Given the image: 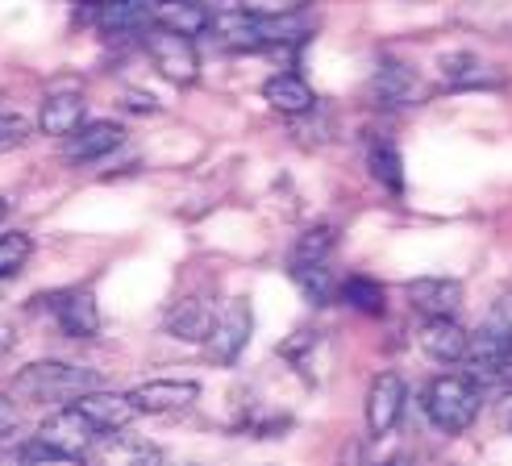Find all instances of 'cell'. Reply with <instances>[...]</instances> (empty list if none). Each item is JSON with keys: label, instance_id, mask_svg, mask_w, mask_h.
<instances>
[{"label": "cell", "instance_id": "1", "mask_svg": "<svg viewBox=\"0 0 512 466\" xmlns=\"http://www.w3.org/2000/svg\"><path fill=\"white\" fill-rule=\"evenodd\" d=\"M92 387H100V375L80 362H59V358H42L30 362L13 375V392L30 404H75L88 396Z\"/></svg>", "mask_w": 512, "mask_h": 466}, {"label": "cell", "instance_id": "2", "mask_svg": "<svg viewBox=\"0 0 512 466\" xmlns=\"http://www.w3.org/2000/svg\"><path fill=\"white\" fill-rule=\"evenodd\" d=\"M421 408H425V417H429L433 429H442V433H467L479 421L483 387L471 375H438V379L425 387Z\"/></svg>", "mask_w": 512, "mask_h": 466}, {"label": "cell", "instance_id": "3", "mask_svg": "<svg viewBox=\"0 0 512 466\" xmlns=\"http://www.w3.org/2000/svg\"><path fill=\"white\" fill-rule=\"evenodd\" d=\"M146 50H150V63L159 67V75H163L167 84H175V88L196 84L200 59H196V46H192L188 34H175V30H163V25H155V30L146 34Z\"/></svg>", "mask_w": 512, "mask_h": 466}, {"label": "cell", "instance_id": "4", "mask_svg": "<svg viewBox=\"0 0 512 466\" xmlns=\"http://www.w3.org/2000/svg\"><path fill=\"white\" fill-rule=\"evenodd\" d=\"M38 313H50L55 325L75 342H88L100 333V308H96V296L84 292V288H71V292H50V296H38Z\"/></svg>", "mask_w": 512, "mask_h": 466}, {"label": "cell", "instance_id": "5", "mask_svg": "<svg viewBox=\"0 0 512 466\" xmlns=\"http://www.w3.org/2000/svg\"><path fill=\"white\" fill-rule=\"evenodd\" d=\"M38 437H46L50 446L67 450L71 458H84V454H92L100 446V437L105 433L96 429V421L80 404H59V412H50V417L38 425Z\"/></svg>", "mask_w": 512, "mask_h": 466}, {"label": "cell", "instance_id": "6", "mask_svg": "<svg viewBox=\"0 0 512 466\" xmlns=\"http://www.w3.org/2000/svg\"><path fill=\"white\" fill-rule=\"evenodd\" d=\"M250 333H254V313L246 300H234L225 313L213 321V333L204 338V354H209L213 367H234L242 358V350L250 346Z\"/></svg>", "mask_w": 512, "mask_h": 466}, {"label": "cell", "instance_id": "7", "mask_svg": "<svg viewBox=\"0 0 512 466\" xmlns=\"http://www.w3.org/2000/svg\"><path fill=\"white\" fill-rule=\"evenodd\" d=\"M404 400H408V387L396 371L375 375L371 387H367V433L388 437L404 417Z\"/></svg>", "mask_w": 512, "mask_h": 466}, {"label": "cell", "instance_id": "8", "mask_svg": "<svg viewBox=\"0 0 512 466\" xmlns=\"http://www.w3.org/2000/svg\"><path fill=\"white\" fill-rule=\"evenodd\" d=\"M130 400L146 417H171V412H184L200 400V383L196 379H150L134 387Z\"/></svg>", "mask_w": 512, "mask_h": 466}, {"label": "cell", "instance_id": "9", "mask_svg": "<svg viewBox=\"0 0 512 466\" xmlns=\"http://www.w3.org/2000/svg\"><path fill=\"white\" fill-rule=\"evenodd\" d=\"M404 296L425 317H454L458 304H463V283L446 275H425V279H408Z\"/></svg>", "mask_w": 512, "mask_h": 466}, {"label": "cell", "instance_id": "10", "mask_svg": "<svg viewBox=\"0 0 512 466\" xmlns=\"http://www.w3.org/2000/svg\"><path fill=\"white\" fill-rule=\"evenodd\" d=\"M417 346L433 358V362H463L467 358V346H471V333L458 325L454 317H425L421 329H417Z\"/></svg>", "mask_w": 512, "mask_h": 466}, {"label": "cell", "instance_id": "11", "mask_svg": "<svg viewBox=\"0 0 512 466\" xmlns=\"http://www.w3.org/2000/svg\"><path fill=\"white\" fill-rule=\"evenodd\" d=\"M263 100L279 117H309L317 109V92L300 71H275L263 84Z\"/></svg>", "mask_w": 512, "mask_h": 466}, {"label": "cell", "instance_id": "12", "mask_svg": "<svg viewBox=\"0 0 512 466\" xmlns=\"http://www.w3.org/2000/svg\"><path fill=\"white\" fill-rule=\"evenodd\" d=\"M84 125V96L80 88H55L46 92L42 109H38V129L46 138H67Z\"/></svg>", "mask_w": 512, "mask_h": 466}, {"label": "cell", "instance_id": "13", "mask_svg": "<svg viewBox=\"0 0 512 466\" xmlns=\"http://www.w3.org/2000/svg\"><path fill=\"white\" fill-rule=\"evenodd\" d=\"M75 404L88 412V417L96 421V429L105 433V437H113V433H121V429H130V421L138 417V408H134L130 392H105V387H92V392L80 396Z\"/></svg>", "mask_w": 512, "mask_h": 466}, {"label": "cell", "instance_id": "14", "mask_svg": "<svg viewBox=\"0 0 512 466\" xmlns=\"http://www.w3.org/2000/svg\"><path fill=\"white\" fill-rule=\"evenodd\" d=\"M125 142V129L117 121H84L75 134H67V159L71 163H96Z\"/></svg>", "mask_w": 512, "mask_h": 466}, {"label": "cell", "instance_id": "15", "mask_svg": "<svg viewBox=\"0 0 512 466\" xmlns=\"http://www.w3.org/2000/svg\"><path fill=\"white\" fill-rule=\"evenodd\" d=\"M92 21L105 34H142L155 25V9H150V0H96Z\"/></svg>", "mask_w": 512, "mask_h": 466}, {"label": "cell", "instance_id": "16", "mask_svg": "<svg viewBox=\"0 0 512 466\" xmlns=\"http://www.w3.org/2000/svg\"><path fill=\"white\" fill-rule=\"evenodd\" d=\"M213 304L209 300H200V296H188V300H179L171 308V317H167V333L175 342H192V346H204V338L213 333Z\"/></svg>", "mask_w": 512, "mask_h": 466}, {"label": "cell", "instance_id": "17", "mask_svg": "<svg viewBox=\"0 0 512 466\" xmlns=\"http://www.w3.org/2000/svg\"><path fill=\"white\" fill-rule=\"evenodd\" d=\"M442 84L450 92H467V88H504V71L492 63H479L475 55H450L442 59Z\"/></svg>", "mask_w": 512, "mask_h": 466}, {"label": "cell", "instance_id": "18", "mask_svg": "<svg viewBox=\"0 0 512 466\" xmlns=\"http://www.w3.org/2000/svg\"><path fill=\"white\" fill-rule=\"evenodd\" d=\"M155 25H163V30H175V34H204L213 25V13L200 5V0H155Z\"/></svg>", "mask_w": 512, "mask_h": 466}, {"label": "cell", "instance_id": "19", "mask_svg": "<svg viewBox=\"0 0 512 466\" xmlns=\"http://www.w3.org/2000/svg\"><path fill=\"white\" fill-rule=\"evenodd\" d=\"M375 92L388 100V105H417V100L425 96V88H421V80H417V71L413 67H404V63H379V71H375Z\"/></svg>", "mask_w": 512, "mask_h": 466}, {"label": "cell", "instance_id": "20", "mask_svg": "<svg viewBox=\"0 0 512 466\" xmlns=\"http://www.w3.org/2000/svg\"><path fill=\"white\" fill-rule=\"evenodd\" d=\"M334 246H338L334 225H313V229H304L300 242L292 246V267H300V263H325V258L334 254Z\"/></svg>", "mask_w": 512, "mask_h": 466}, {"label": "cell", "instance_id": "21", "mask_svg": "<svg viewBox=\"0 0 512 466\" xmlns=\"http://www.w3.org/2000/svg\"><path fill=\"white\" fill-rule=\"evenodd\" d=\"M292 279H296V288L309 296V304H329V300H334L329 258H325V263H300V267H292Z\"/></svg>", "mask_w": 512, "mask_h": 466}, {"label": "cell", "instance_id": "22", "mask_svg": "<svg viewBox=\"0 0 512 466\" xmlns=\"http://www.w3.org/2000/svg\"><path fill=\"white\" fill-rule=\"evenodd\" d=\"M342 300L350 304V308H358V313H367V317H383V283H375V279H367V275H350L346 283H342Z\"/></svg>", "mask_w": 512, "mask_h": 466}, {"label": "cell", "instance_id": "23", "mask_svg": "<svg viewBox=\"0 0 512 466\" xmlns=\"http://www.w3.org/2000/svg\"><path fill=\"white\" fill-rule=\"evenodd\" d=\"M371 175L379 179L388 192H404V159H400V150L392 142H375L371 146Z\"/></svg>", "mask_w": 512, "mask_h": 466}, {"label": "cell", "instance_id": "24", "mask_svg": "<svg viewBox=\"0 0 512 466\" xmlns=\"http://www.w3.org/2000/svg\"><path fill=\"white\" fill-rule=\"evenodd\" d=\"M30 254H34V238H30V233H21V229L0 233V279L21 275V267L30 263Z\"/></svg>", "mask_w": 512, "mask_h": 466}, {"label": "cell", "instance_id": "25", "mask_svg": "<svg viewBox=\"0 0 512 466\" xmlns=\"http://www.w3.org/2000/svg\"><path fill=\"white\" fill-rule=\"evenodd\" d=\"M234 5L254 17H296L309 0H234Z\"/></svg>", "mask_w": 512, "mask_h": 466}, {"label": "cell", "instance_id": "26", "mask_svg": "<svg viewBox=\"0 0 512 466\" xmlns=\"http://www.w3.org/2000/svg\"><path fill=\"white\" fill-rule=\"evenodd\" d=\"M17 458H21V462H75L67 450L50 446L46 437H34V442H25V446L17 450Z\"/></svg>", "mask_w": 512, "mask_h": 466}, {"label": "cell", "instance_id": "27", "mask_svg": "<svg viewBox=\"0 0 512 466\" xmlns=\"http://www.w3.org/2000/svg\"><path fill=\"white\" fill-rule=\"evenodd\" d=\"M30 138V121L21 113H0V150H13Z\"/></svg>", "mask_w": 512, "mask_h": 466}, {"label": "cell", "instance_id": "28", "mask_svg": "<svg viewBox=\"0 0 512 466\" xmlns=\"http://www.w3.org/2000/svg\"><path fill=\"white\" fill-rule=\"evenodd\" d=\"M483 325H492V329H500V333H508V338H512V292H504L492 304V313H488V321H483Z\"/></svg>", "mask_w": 512, "mask_h": 466}, {"label": "cell", "instance_id": "29", "mask_svg": "<svg viewBox=\"0 0 512 466\" xmlns=\"http://www.w3.org/2000/svg\"><path fill=\"white\" fill-rule=\"evenodd\" d=\"M17 425H21V408H17V400H9L5 392H0V437L17 433Z\"/></svg>", "mask_w": 512, "mask_h": 466}, {"label": "cell", "instance_id": "30", "mask_svg": "<svg viewBox=\"0 0 512 466\" xmlns=\"http://www.w3.org/2000/svg\"><path fill=\"white\" fill-rule=\"evenodd\" d=\"M121 105H125V109H134V113H159V100L150 96V92H125Z\"/></svg>", "mask_w": 512, "mask_h": 466}, {"label": "cell", "instance_id": "31", "mask_svg": "<svg viewBox=\"0 0 512 466\" xmlns=\"http://www.w3.org/2000/svg\"><path fill=\"white\" fill-rule=\"evenodd\" d=\"M13 346H17V333H13V329H9L5 321H0V358H5V354H9Z\"/></svg>", "mask_w": 512, "mask_h": 466}, {"label": "cell", "instance_id": "32", "mask_svg": "<svg viewBox=\"0 0 512 466\" xmlns=\"http://www.w3.org/2000/svg\"><path fill=\"white\" fill-rule=\"evenodd\" d=\"M9 217V196H0V221Z\"/></svg>", "mask_w": 512, "mask_h": 466}, {"label": "cell", "instance_id": "33", "mask_svg": "<svg viewBox=\"0 0 512 466\" xmlns=\"http://www.w3.org/2000/svg\"><path fill=\"white\" fill-rule=\"evenodd\" d=\"M508 433H512V412H508Z\"/></svg>", "mask_w": 512, "mask_h": 466}]
</instances>
